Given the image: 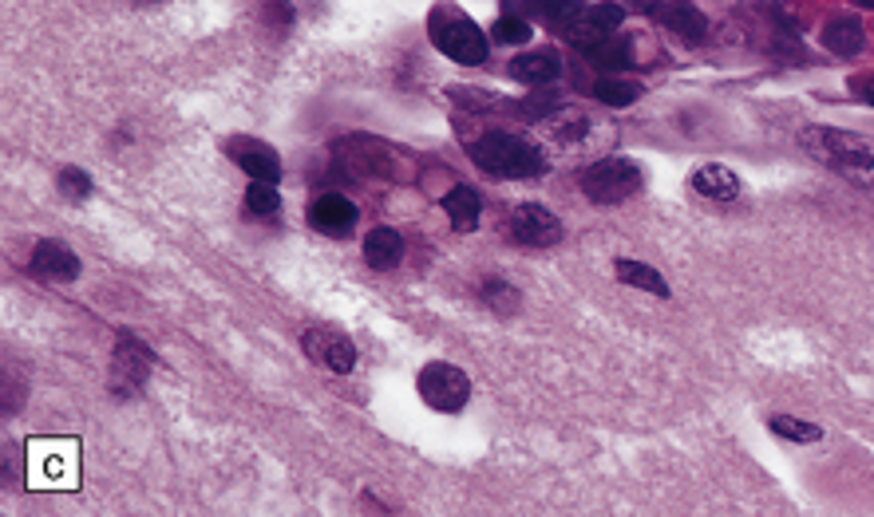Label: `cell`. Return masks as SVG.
Listing matches in <instances>:
<instances>
[{"label": "cell", "instance_id": "8fae6325", "mask_svg": "<svg viewBox=\"0 0 874 517\" xmlns=\"http://www.w3.org/2000/svg\"><path fill=\"white\" fill-rule=\"evenodd\" d=\"M33 273L36 277H48V280H76L79 257L64 245V241L45 238V241H36V249H33Z\"/></svg>", "mask_w": 874, "mask_h": 517}, {"label": "cell", "instance_id": "f1b7e54d", "mask_svg": "<svg viewBox=\"0 0 874 517\" xmlns=\"http://www.w3.org/2000/svg\"><path fill=\"white\" fill-rule=\"evenodd\" d=\"M854 91H859V96L866 99V103H871L874 108V76H863V79H854Z\"/></svg>", "mask_w": 874, "mask_h": 517}, {"label": "cell", "instance_id": "5bb4252c", "mask_svg": "<svg viewBox=\"0 0 874 517\" xmlns=\"http://www.w3.org/2000/svg\"><path fill=\"white\" fill-rule=\"evenodd\" d=\"M692 190H697L700 198H709V202H736L744 182L736 171H728L721 162H709V166H700V171L692 174Z\"/></svg>", "mask_w": 874, "mask_h": 517}, {"label": "cell", "instance_id": "277c9868", "mask_svg": "<svg viewBox=\"0 0 874 517\" xmlns=\"http://www.w3.org/2000/svg\"><path fill=\"white\" fill-rule=\"evenodd\" d=\"M641 166L625 154H610V159H598L582 171V194L598 205H617L625 198H634L641 190Z\"/></svg>", "mask_w": 874, "mask_h": 517}, {"label": "cell", "instance_id": "d4e9b609", "mask_svg": "<svg viewBox=\"0 0 874 517\" xmlns=\"http://www.w3.org/2000/svg\"><path fill=\"white\" fill-rule=\"evenodd\" d=\"M60 194H64L67 202H88L91 178L79 171V166H64V171H60Z\"/></svg>", "mask_w": 874, "mask_h": 517}, {"label": "cell", "instance_id": "9c48e42d", "mask_svg": "<svg viewBox=\"0 0 874 517\" xmlns=\"http://www.w3.org/2000/svg\"><path fill=\"white\" fill-rule=\"evenodd\" d=\"M653 16L665 24L669 33H677L685 43H704V36H709V21H704V12L692 0H661L653 9Z\"/></svg>", "mask_w": 874, "mask_h": 517}, {"label": "cell", "instance_id": "ba28073f", "mask_svg": "<svg viewBox=\"0 0 874 517\" xmlns=\"http://www.w3.org/2000/svg\"><path fill=\"white\" fill-rule=\"evenodd\" d=\"M147 371H151V348L132 336H120L115 356H111V388L120 395H135L147 383Z\"/></svg>", "mask_w": 874, "mask_h": 517}, {"label": "cell", "instance_id": "4316f807", "mask_svg": "<svg viewBox=\"0 0 874 517\" xmlns=\"http://www.w3.org/2000/svg\"><path fill=\"white\" fill-rule=\"evenodd\" d=\"M586 16H590L594 24H601L605 33H617L625 21V9L622 4H613V0H601V4H590V9H586Z\"/></svg>", "mask_w": 874, "mask_h": 517}, {"label": "cell", "instance_id": "d6986e66", "mask_svg": "<svg viewBox=\"0 0 874 517\" xmlns=\"http://www.w3.org/2000/svg\"><path fill=\"white\" fill-rule=\"evenodd\" d=\"M613 273L622 285H634L641 292H653V297H669L665 277L653 269V265H641V261H613Z\"/></svg>", "mask_w": 874, "mask_h": 517}, {"label": "cell", "instance_id": "2e32d148", "mask_svg": "<svg viewBox=\"0 0 874 517\" xmlns=\"http://www.w3.org/2000/svg\"><path fill=\"white\" fill-rule=\"evenodd\" d=\"M404 261V238L396 229H372L364 238V265L376 273H388Z\"/></svg>", "mask_w": 874, "mask_h": 517}, {"label": "cell", "instance_id": "ffe728a7", "mask_svg": "<svg viewBox=\"0 0 874 517\" xmlns=\"http://www.w3.org/2000/svg\"><path fill=\"white\" fill-rule=\"evenodd\" d=\"M526 9L535 12V16H542L547 24H554V28H562V33H566L570 24L586 16V0H526Z\"/></svg>", "mask_w": 874, "mask_h": 517}, {"label": "cell", "instance_id": "f546056e", "mask_svg": "<svg viewBox=\"0 0 874 517\" xmlns=\"http://www.w3.org/2000/svg\"><path fill=\"white\" fill-rule=\"evenodd\" d=\"M859 4H863V9H874V0H859Z\"/></svg>", "mask_w": 874, "mask_h": 517}, {"label": "cell", "instance_id": "3957f363", "mask_svg": "<svg viewBox=\"0 0 874 517\" xmlns=\"http://www.w3.org/2000/svg\"><path fill=\"white\" fill-rule=\"evenodd\" d=\"M79 446L72 439L28 442V490H76Z\"/></svg>", "mask_w": 874, "mask_h": 517}, {"label": "cell", "instance_id": "ac0fdd59", "mask_svg": "<svg viewBox=\"0 0 874 517\" xmlns=\"http://www.w3.org/2000/svg\"><path fill=\"white\" fill-rule=\"evenodd\" d=\"M863 43H866V33L854 16H835V21L823 28V48L835 55H859Z\"/></svg>", "mask_w": 874, "mask_h": 517}, {"label": "cell", "instance_id": "484cf974", "mask_svg": "<svg viewBox=\"0 0 874 517\" xmlns=\"http://www.w3.org/2000/svg\"><path fill=\"white\" fill-rule=\"evenodd\" d=\"M530 40V21L523 16H503L495 24V43H526Z\"/></svg>", "mask_w": 874, "mask_h": 517}, {"label": "cell", "instance_id": "4fadbf2b", "mask_svg": "<svg viewBox=\"0 0 874 517\" xmlns=\"http://www.w3.org/2000/svg\"><path fill=\"white\" fill-rule=\"evenodd\" d=\"M313 226L328 238H349L352 226H357V205L345 194H321L313 202Z\"/></svg>", "mask_w": 874, "mask_h": 517}, {"label": "cell", "instance_id": "7402d4cb", "mask_svg": "<svg viewBox=\"0 0 874 517\" xmlns=\"http://www.w3.org/2000/svg\"><path fill=\"white\" fill-rule=\"evenodd\" d=\"M767 427H772L779 439L799 442V446H808V442L823 439V427H815V423H808V419H796V415H772V419H767Z\"/></svg>", "mask_w": 874, "mask_h": 517}, {"label": "cell", "instance_id": "7c38bea8", "mask_svg": "<svg viewBox=\"0 0 874 517\" xmlns=\"http://www.w3.org/2000/svg\"><path fill=\"white\" fill-rule=\"evenodd\" d=\"M230 154L253 182H270V186L282 182V162H277V154L270 151V147H262V142H253V139L230 142Z\"/></svg>", "mask_w": 874, "mask_h": 517}, {"label": "cell", "instance_id": "6da1fadb", "mask_svg": "<svg viewBox=\"0 0 874 517\" xmlns=\"http://www.w3.org/2000/svg\"><path fill=\"white\" fill-rule=\"evenodd\" d=\"M799 142H803L823 166L842 174L847 182L874 190V139L854 135V130H839V127H811L799 135Z\"/></svg>", "mask_w": 874, "mask_h": 517}, {"label": "cell", "instance_id": "cb8c5ba5", "mask_svg": "<svg viewBox=\"0 0 874 517\" xmlns=\"http://www.w3.org/2000/svg\"><path fill=\"white\" fill-rule=\"evenodd\" d=\"M246 210L258 217H274L277 210H282V194H277V186L270 182H253L250 190H246Z\"/></svg>", "mask_w": 874, "mask_h": 517}, {"label": "cell", "instance_id": "7a4b0ae2", "mask_svg": "<svg viewBox=\"0 0 874 517\" xmlns=\"http://www.w3.org/2000/svg\"><path fill=\"white\" fill-rule=\"evenodd\" d=\"M475 166L495 178H538L547 171V154L538 151V142L511 130H487L475 147H471Z\"/></svg>", "mask_w": 874, "mask_h": 517}, {"label": "cell", "instance_id": "e0dca14e", "mask_svg": "<svg viewBox=\"0 0 874 517\" xmlns=\"http://www.w3.org/2000/svg\"><path fill=\"white\" fill-rule=\"evenodd\" d=\"M511 76L530 87L554 84V79L562 76V60H558L554 52H526V55H519V60H511Z\"/></svg>", "mask_w": 874, "mask_h": 517}, {"label": "cell", "instance_id": "30bf717a", "mask_svg": "<svg viewBox=\"0 0 874 517\" xmlns=\"http://www.w3.org/2000/svg\"><path fill=\"white\" fill-rule=\"evenodd\" d=\"M305 352L313 360H321V364L328 367V371H337V376H345V371H352V364H357V348H352L349 336L340 332H305Z\"/></svg>", "mask_w": 874, "mask_h": 517}, {"label": "cell", "instance_id": "8992f818", "mask_svg": "<svg viewBox=\"0 0 874 517\" xmlns=\"http://www.w3.org/2000/svg\"><path fill=\"white\" fill-rule=\"evenodd\" d=\"M415 391H420V399H424L432 411H439V415H460L471 399V376L463 367L436 360V364H427L424 371H420Z\"/></svg>", "mask_w": 874, "mask_h": 517}, {"label": "cell", "instance_id": "5b68a950", "mask_svg": "<svg viewBox=\"0 0 874 517\" xmlns=\"http://www.w3.org/2000/svg\"><path fill=\"white\" fill-rule=\"evenodd\" d=\"M432 40L448 60L463 67H479L487 64V36L479 33V24L460 12H436L432 21Z\"/></svg>", "mask_w": 874, "mask_h": 517}, {"label": "cell", "instance_id": "44dd1931", "mask_svg": "<svg viewBox=\"0 0 874 517\" xmlns=\"http://www.w3.org/2000/svg\"><path fill=\"white\" fill-rule=\"evenodd\" d=\"M594 96H598V103H605V108H634L637 99H641V84L617 79V76H601L598 84H594Z\"/></svg>", "mask_w": 874, "mask_h": 517}, {"label": "cell", "instance_id": "603a6c76", "mask_svg": "<svg viewBox=\"0 0 874 517\" xmlns=\"http://www.w3.org/2000/svg\"><path fill=\"white\" fill-rule=\"evenodd\" d=\"M590 60L605 72H622V67H634V52H629V43L610 36V40L601 43L598 52H590Z\"/></svg>", "mask_w": 874, "mask_h": 517}, {"label": "cell", "instance_id": "9a60e30c", "mask_svg": "<svg viewBox=\"0 0 874 517\" xmlns=\"http://www.w3.org/2000/svg\"><path fill=\"white\" fill-rule=\"evenodd\" d=\"M444 214H448L451 229H460V234L479 229V214H483L479 190H475V186H451L448 194H444Z\"/></svg>", "mask_w": 874, "mask_h": 517}, {"label": "cell", "instance_id": "83f0119b", "mask_svg": "<svg viewBox=\"0 0 874 517\" xmlns=\"http://www.w3.org/2000/svg\"><path fill=\"white\" fill-rule=\"evenodd\" d=\"M479 292H483V301L491 304L495 313H499L503 304H507V308H514V304H519V297H514V292L507 289L503 280H483V289H479Z\"/></svg>", "mask_w": 874, "mask_h": 517}, {"label": "cell", "instance_id": "52a82bcc", "mask_svg": "<svg viewBox=\"0 0 874 517\" xmlns=\"http://www.w3.org/2000/svg\"><path fill=\"white\" fill-rule=\"evenodd\" d=\"M511 234H514V241H519V245L550 249V245H558V241H562V222L550 214L547 205L526 202V205H514Z\"/></svg>", "mask_w": 874, "mask_h": 517}]
</instances>
